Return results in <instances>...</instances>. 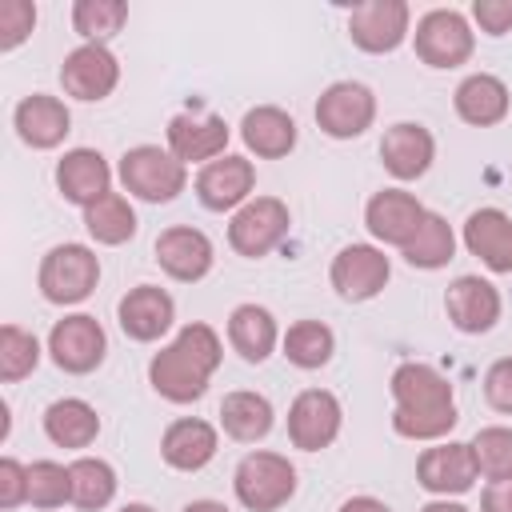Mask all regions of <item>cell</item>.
Instances as JSON below:
<instances>
[{
	"mask_svg": "<svg viewBox=\"0 0 512 512\" xmlns=\"http://www.w3.org/2000/svg\"><path fill=\"white\" fill-rule=\"evenodd\" d=\"M108 184H112V168H108V160L96 148H72L56 164V188H60V196L72 200V204H80V208H88L100 196H108L112 192Z\"/></svg>",
	"mask_w": 512,
	"mask_h": 512,
	"instance_id": "7402d4cb",
	"label": "cell"
},
{
	"mask_svg": "<svg viewBox=\"0 0 512 512\" xmlns=\"http://www.w3.org/2000/svg\"><path fill=\"white\" fill-rule=\"evenodd\" d=\"M48 352L56 360V368L72 372V376H84L92 368H100L104 352H108V340H104V328L96 324V316H64L52 324L48 332Z\"/></svg>",
	"mask_w": 512,
	"mask_h": 512,
	"instance_id": "30bf717a",
	"label": "cell"
},
{
	"mask_svg": "<svg viewBox=\"0 0 512 512\" xmlns=\"http://www.w3.org/2000/svg\"><path fill=\"white\" fill-rule=\"evenodd\" d=\"M84 228L96 244H124L136 236V212L120 192H108L84 208Z\"/></svg>",
	"mask_w": 512,
	"mask_h": 512,
	"instance_id": "1f68e13d",
	"label": "cell"
},
{
	"mask_svg": "<svg viewBox=\"0 0 512 512\" xmlns=\"http://www.w3.org/2000/svg\"><path fill=\"white\" fill-rule=\"evenodd\" d=\"M392 428L404 440H440L456 428V396L452 384L420 360H408L392 372Z\"/></svg>",
	"mask_w": 512,
	"mask_h": 512,
	"instance_id": "6da1fadb",
	"label": "cell"
},
{
	"mask_svg": "<svg viewBox=\"0 0 512 512\" xmlns=\"http://www.w3.org/2000/svg\"><path fill=\"white\" fill-rule=\"evenodd\" d=\"M344 408L328 388H304L288 408V436L304 452H320L340 436Z\"/></svg>",
	"mask_w": 512,
	"mask_h": 512,
	"instance_id": "8fae6325",
	"label": "cell"
},
{
	"mask_svg": "<svg viewBox=\"0 0 512 512\" xmlns=\"http://www.w3.org/2000/svg\"><path fill=\"white\" fill-rule=\"evenodd\" d=\"M72 472V504L84 508V512H96L104 508L112 496H116V472L108 460H96V456H80L68 464Z\"/></svg>",
	"mask_w": 512,
	"mask_h": 512,
	"instance_id": "d6a6232c",
	"label": "cell"
},
{
	"mask_svg": "<svg viewBox=\"0 0 512 512\" xmlns=\"http://www.w3.org/2000/svg\"><path fill=\"white\" fill-rule=\"evenodd\" d=\"M212 240L200 232V228H188V224H176V228H164L156 236V264L172 276V280H204L212 272Z\"/></svg>",
	"mask_w": 512,
	"mask_h": 512,
	"instance_id": "e0dca14e",
	"label": "cell"
},
{
	"mask_svg": "<svg viewBox=\"0 0 512 512\" xmlns=\"http://www.w3.org/2000/svg\"><path fill=\"white\" fill-rule=\"evenodd\" d=\"M24 500H28V468L20 460L4 456L0 460V508L8 512L16 504H24Z\"/></svg>",
	"mask_w": 512,
	"mask_h": 512,
	"instance_id": "60d3db41",
	"label": "cell"
},
{
	"mask_svg": "<svg viewBox=\"0 0 512 512\" xmlns=\"http://www.w3.org/2000/svg\"><path fill=\"white\" fill-rule=\"evenodd\" d=\"M480 512H512V480H492L480 496Z\"/></svg>",
	"mask_w": 512,
	"mask_h": 512,
	"instance_id": "7bdbcfd3",
	"label": "cell"
},
{
	"mask_svg": "<svg viewBox=\"0 0 512 512\" xmlns=\"http://www.w3.org/2000/svg\"><path fill=\"white\" fill-rule=\"evenodd\" d=\"M252 184H256V168H252V160H244V156H228V152L196 172V196H200V204L212 208V212L244 208L248 196H252Z\"/></svg>",
	"mask_w": 512,
	"mask_h": 512,
	"instance_id": "9a60e30c",
	"label": "cell"
},
{
	"mask_svg": "<svg viewBox=\"0 0 512 512\" xmlns=\"http://www.w3.org/2000/svg\"><path fill=\"white\" fill-rule=\"evenodd\" d=\"M372 120H376V96H372V88H364L356 80H336L316 100V124L332 140H352V136L368 132Z\"/></svg>",
	"mask_w": 512,
	"mask_h": 512,
	"instance_id": "ba28073f",
	"label": "cell"
},
{
	"mask_svg": "<svg viewBox=\"0 0 512 512\" xmlns=\"http://www.w3.org/2000/svg\"><path fill=\"white\" fill-rule=\"evenodd\" d=\"M120 512H156V508H148V504H124Z\"/></svg>",
	"mask_w": 512,
	"mask_h": 512,
	"instance_id": "7dc6e473",
	"label": "cell"
},
{
	"mask_svg": "<svg viewBox=\"0 0 512 512\" xmlns=\"http://www.w3.org/2000/svg\"><path fill=\"white\" fill-rule=\"evenodd\" d=\"M288 224H292V216H288V204H284V200H276V196H256V200H248L244 208H236V216H232V224H228V244H232L240 256L260 260V256H268L272 248H280V240L288 236Z\"/></svg>",
	"mask_w": 512,
	"mask_h": 512,
	"instance_id": "8992f818",
	"label": "cell"
},
{
	"mask_svg": "<svg viewBox=\"0 0 512 512\" xmlns=\"http://www.w3.org/2000/svg\"><path fill=\"white\" fill-rule=\"evenodd\" d=\"M116 316H120V328H124L128 340L148 344V340H160V336L172 328L176 304H172V296H168L164 288L140 284V288H132V292L116 304Z\"/></svg>",
	"mask_w": 512,
	"mask_h": 512,
	"instance_id": "d6986e66",
	"label": "cell"
},
{
	"mask_svg": "<svg viewBox=\"0 0 512 512\" xmlns=\"http://www.w3.org/2000/svg\"><path fill=\"white\" fill-rule=\"evenodd\" d=\"M416 480H420V488H428L432 496H460V492H468V488L480 480L472 444L448 440V444L424 448L420 460H416Z\"/></svg>",
	"mask_w": 512,
	"mask_h": 512,
	"instance_id": "7c38bea8",
	"label": "cell"
},
{
	"mask_svg": "<svg viewBox=\"0 0 512 512\" xmlns=\"http://www.w3.org/2000/svg\"><path fill=\"white\" fill-rule=\"evenodd\" d=\"M36 364H40V340L32 332H24L20 324H4L0 328V380L16 384Z\"/></svg>",
	"mask_w": 512,
	"mask_h": 512,
	"instance_id": "8d00e7d4",
	"label": "cell"
},
{
	"mask_svg": "<svg viewBox=\"0 0 512 512\" xmlns=\"http://www.w3.org/2000/svg\"><path fill=\"white\" fill-rule=\"evenodd\" d=\"M472 20L480 24V32L504 36V32H512V0H476Z\"/></svg>",
	"mask_w": 512,
	"mask_h": 512,
	"instance_id": "b9f144b4",
	"label": "cell"
},
{
	"mask_svg": "<svg viewBox=\"0 0 512 512\" xmlns=\"http://www.w3.org/2000/svg\"><path fill=\"white\" fill-rule=\"evenodd\" d=\"M484 400H488L496 412H508V416H512V356L496 360V364L484 372Z\"/></svg>",
	"mask_w": 512,
	"mask_h": 512,
	"instance_id": "ab89813d",
	"label": "cell"
},
{
	"mask_svg": "<svg viewBox=\"0 0 512 512\" xmlns=\"http://www.w3.org/2000/svg\"><path fill=\"white\" fill-rule=\"evenodd\" d=\"M512 108V96H508V84L492 72H472L460 80L456 88V112L460 120L476 124V128H488V124H500Z\"/></svg>",
	"mask_w": 512,
	"mask_h": 512,
	"instance_id": "4316f807",
	"label": "cell"
},
{
	"mask_svg": "<svg viewBox=\"0 0 512 512\" xmlns=\"http://www.w3.org/2000/svg\"><path fill=\"white\" fill-rule=\"evenodd\" d=\"M328 276H332V288H336L340 300L360 304V300H372V296L384 292V284L392 276V264L372 244H348V248H340L332 256V272Z\"/></svg>",
	"mask_w": 512,
	"mask_h": 512,
	"instance_id": "9c48e42d",
	"label": "cell"
},
{
	"mask_svg": "<svg viewBox=\"0 0 512 512\" xmlns=\"http://www.w3.org/2000/svg\"><path fill=\"white\" fill-rule=\"evenodd\" d=\"M128 20V4L124 0H76L72 4V28L88 40V44H104L112 40Z\"/></svg>",
	"mask_w": 512,
	"mask_h": 512,
	"instance_id": "e575fe53",
	"label": "cell"
},
{
	"mask_svg": "<svg viewBox=\"0 0 512 512\" xmlns=\"http://www.w3.org/2000/svg\"><path fill=\"white\" fill-rule=\"evenodd\" d=\"M12 124H16V136L28 148H56L72 132V112H68V104L60 96L32 92V96H24L16 104Z\"/></svg>",
	"mask_w": 512,
	"mask_h": 512,
	"instance_id": "ffe728a7",
	"label": "cell"
},
{
	"mask_svg": "<svg viewBox=\"0 0 512 512\" xmlns=\"http://www.w3.org/2000/svg\"><path fill=\"white\" fill-rule=\"evenodd\" d=\"M444 312L460 332L480 336L500 320V292L480 276H456L444 292Z\"/></svg>",
	"mask_w": 512,
	"mask_h": 512,
	"instance_id": "ac0fdd59",
	"label": "cell"
},
{
	"mask_svg": "<svg viewBox=\"0 0 512 512\" xmlns=\"http://www.w3.org/2000/svg\"><path fill=\"white\" fill-rule=\"evenodd\" d=\"M424 216H428V208H424L412 192H400V188L376 192V196L368 200V208H364L368 232H372L380 244H396V248H404V244L416 236V228L424 224Z\"/></svg>",
	"mask_w": 512,
	"mask_h": 512,
	"instance_id": "2e32d148",
	"label": "cell"
},
{
	"mask_svg": "<svg viewBox=\"0 0 512 512\" xmlns=\"http://www.w3.org/2000/svg\"><path fill=\"white\" fill-rule=\"evenodd\" d=\"M232 488L248 512H276L296 492V468L280 452H248L236 464Z\"/></svg>",
	"mask_w": 512,
	"mask_h": 512,
	"instance_id": "3957f363",
	"label": "cell"
},
{
	"mask_svg": "<svg viewBox=\"0 0 512 512\" xmlns=\"http://www.w3.org/2000/svg\"><path fill=\"white\" fill-rule=\"evenodd\" d=\"M408 20H412V12H408L404 0H368V4L352 8L348 36L364 52H392V48L404 44Z\"/></svg>",
	"mask_w": 512,
	"mask_h": 512,
	"instance_id": "4fadbf2b",
	"label": "cell"
},
{
	"mask_svg": "<svg viewBox=\"0 0 512 512\" xmlns=\"http://www.w3.org/2000/svg\"><path fill=\"white\" fill-rule=\"evenodd\" d=\"M468 444H472L476 468H480V476L488 484L492 480H512V428H504V424L480 428Z\"/></svg>",
	"mask_w": 512,
	"mask_h": 512,
	"instance_id": "d590c367",
	"label": "cell"
},
{
	"mask_svg": "<svg viewBox=\"0 0 512 512\" xmlns=\"http://www.w3.org/2000/svg\"><path fill=\"white\" fill-rule=\"evenodd\" d=\"M100 280V260L88 244H56L40 260V292L48 304H80L92 296Z\"/></svg>",
	"mask_w": 512,
	"mask_h": 512,
	"instance_id": "5b68a950",
	"label": "cell"
},
{
	"mask_svg": "<svg viewBox=\"0 0 512 512\" xmlns=\"http://www.w3.org/2000/svg\"><path fill=\"white\" fill-rule=\"evenodd\" d=\"M64 500H72V472L56 460L28 464V504L32 508H60Z\"/></svg>",
	"mask_w": 512,
	"mask_h": 512,
	"instance_id": "74e56055",
	"label": "cell"
},
{
	"mask_svg": "<svg viewBox=\"0 0 512 512\" xmlns=\"http://www.w3.org/2000/svg\"><path fill=\"white\" fill-rule=\"evenodd\" d=\"M220 356H224V348H220L216 328H208V324H184L180 336L152 356L148 380H152V388L164 400L192 404V400L204 396L212 372L220 368Z\"/></svg>",
	"mask_w": 512,
	"mask_h": 512,
	"instance_id": "7a4b0ae2",
	"label": "cell"
},
{
	"mask_svg": "<svg viewBox=\"0 0 512 512\" xmlns=\"http://www.w3.org/2000/svg\"><path fill=\"white\" fill-rule=\"evenodd\" d=\"M36 28V4L32 0H0V52L20 48Z\"/></svg>",
	"mask_w": 512,
	"mask_h": 512,
	"instance_id": "f35d334b",
	"label": "cell"
},
{
	"mask_svg": "<svg viewBox=\"0 0 512 512\" xmlns=\"http://www.w3.org/2000/svg\"><path fill=\"white\" fill-rule=\"evenodd\" d=\"M464 248L492 272H512V220L500 208H476L464 220Z\"/></svg>",
	"mask_w": 512,
	"mask_h": 512,
	"instance_id": "d4e9b609",
	"label": "cell"
},
{
	"mask_svg": "<svg viewBox=\"0 0 512 512\" xmlns=\"http://www.w3.org/2000/svg\"><path fill=\"white\" fill-rule=\"evenodd\" d=\"M184 512H228L220 500H192V504H184Z\"/></svg>",
	"mask_w": 512,
	"mask_h": 512,
	"instance_id": "bcb514c9",
	"label": "cell"
},
{
	"mask_svg": "<svg viewBox=\"0 0 512 512\" xmlns=\"http://www.w3.org/2000/svg\"><path fill=\"white\" fill-rule=\"evenodd\" d=\"M280 344H284V356H288L296 368H320V364H328L332 352H336V336H332V328L320 324V320H296V324L284 332Z\"/></svg>",
	"mask_w": 512,
	"mask_h": 512,
	"instance_id": "836d02e7",
	"label": "cell"
},
{
	"mask_svg": "<svg viewBox=\"0 0 512 512\" xmlns=\"http://www.w3.org/2000/svg\"><path fill=\"white\" fill-rule=\"evenodd\" d=\"M240 136H244L248 152L264 156V160H280V156H288L296 148V120L276 104H260V108L244 112Z\"/></svg>",
	"mask_w": 512,
	"mask_h": 512,
	"instance_id": "484cf974",
	"label": "cell"
},
{
	"mask_svg": "<svg viewBox=\"0 0 512 512\" xmlns=\"http://www.w3.org/2000/svg\"><path fill=\"white\" fill-rule=\"evenodd\" d=\"M228 148V124L220 116H172L168 120V152L180 164H212Z\"/></svg>",
	"mask_w": 512,
	"mask_h": 512,
	"instance_id": "603a6c76",
	"label": "cell"
},
{
	"mask_svg": "<svg viewBox=\"0 0 512 512\" xmlns=\"http://www.w3.org/2000/svg\"><path fill=\"white\" fill-rule=\"evenodd\" d=\"M220 424H224V432L232 440L256 444V440H264L272 432L276 412H272L268 396H260V392H228L220 400Z\"/></svg>",
	"mask_w": 512,
	"mask_h": 512,
	"instance_id": "f546056e",
	"label": "cell"
},
{
	"mask_svg": "<svg viewBox=\"0 0 512 512\" xmlns=\"http://www.w3.org/2000/svg\"><path fill=\"white\" fill-rule=\"evenodd\" d=\"M60 84L76 100H104L120 84V60L108 52V44H80L60 64Z\"/></svg>",
	"mask_w": 512,
	"mask_h": 512,
	"instance_id": "5bb4252c",
	"label": "cell"
},
{
	"mask_svg": "<svg viewBox=\"0 0 512 512\" xmlns=\"http://www.w3.org/2000/svg\"><path fill=\"white\" fill-rule=\"evenodd\" d=\"M380 160L384 168L396 176V180H416L432 168L436 160V140L424 124H412V120H400L384 132L380 140Z\"/></svg>",
	"mask_w": 512,
	"mask_h": 512,
	"instance_id": "44dd1931",
	"label": "cell"
},
{
	"mask_svg": "<svg viewBox=\"0 0 512 512\" xmlns=\"http://www.w3.org/2000/svg\"><path fill=\"white\" fill-rule=\"evenodd\" d=\"M120 180H124V188L132 196H140L148 204H168V200H176L184 192L188 168L172 152H164L156 144H136V148H128L120 156Z\"/></svg>",
	"mask_w": 512,
	"mask_h": 512,
	"instance_id": "277c9868",
	"label": "cell"
},
{
	"mask_svg": "<svg viewBox=\"0 0 512 512\" xmlns=\"http://www.w3.org/2000/svg\"><path fill=\"white\" fill-rule=\"evenodd\" d=\"M472 24L456 8H432L416 20V56L428 68H456L472 56Z\"/></svg>",
	"mask_w": 512,
	"mask_h": 512,
	"instance_id": "52a82bcc",
	"label": "cell"
},
{
	"mask_svg": "<svg viewBox=\"0 0 512 512\" xmlns=\"http://www.w3.org/2000/svg\"><path fill=\"white\" fill-rule=\"evenodd\" d=\"M44 432L52 444L60 448H88L100 432V416L88 400L80 396H64V400H52L48 412H44Z\"/></svg>",
	"mask_w": 512,
	"mask_h": 512,
	"instance_id": "f1b7e54d",
	"label": "cell"
},
{
	"mask_svg": "<svg viewBox=\"0 0 512 512\" xmlns=\"http://www.w3.org/2000/svg\"><path fill=\"white\" fill-rule=\"evenodd\" d=\"M420 512H468V508H464V504H456V500H448V496H444V500H432V504H424V508H420Z\"/></svg>",
	"mask_w": 512,
	"mask_h": 512,
	"instance_id": "f6af8a7d",
	"label": "cell"
},
{
	"mask_svg": "<svg viewBox=\"0 0 512 512\" xmlns=\"http://www.w3.org/2000/svg\"><path fill=\"white\" fill-rule=\"evenodd\" d=\"M404 252V260L412 264V268H424V272H432V268H444L452 256H456V236H452V224L440 216V212H428L424 216V224L416 228V236L400 248Z\"/></svg>",
	"mask_w": 512,
	"mask_h": 512,
	"instance_id": "4dcf8cb0",
	"label": "cell"
},
{
	"mask_svg": "<svg viewBox=\"0 0 512 512\" xmlns=\"http://www.w3.org/2000/svg\"><path fill=\"white\" fill-rule=\"evenodd\" d=\"M220 440H216V428L208 420H196V416H180L164 428L160 436V456L168 468L176 472H200L212 456H216Z\"/></svg>",
	"mask_w": 512,
	"mask_h": 512,
	"instance_id": "cb8c5ba5",
	"label": "cell"
},
{
	"mask_svg": "<svg viewBox=\"0 0 512 512\" xmlns=\"http://www.w3.org/2000/svg\"><path fill=\"white\" fill-rule=\"evenodd\" d=\"M276 340H280V328H276V320H272L268 308H260V304H240V308H232V316H228V344H232L248 364H264V360L272 356Z\"/></svg>",
	"mask_w": 512,
	"mask_h": 512,
	"instance_id": "83f0119b",
	"label": "cell"
},
{
	"mask_svg": "<svg viewBox=\"0 0 512 512\" xmlns=\"http://www.w3.org/2000/svg\"><path fill=\"white\" fill-rule=\"evenodd\" d=\"M340 512H392V508L384 500H376V496H352V500L340 504Z\"/></svg>",
	"mask_w": 512,
	"mask_h": 512,
	"instance_id": "ee69618b",
	"label": "cell"
}]
</instances>
